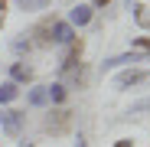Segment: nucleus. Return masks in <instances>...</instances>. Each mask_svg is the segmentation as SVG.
<instances>
[{
	"label": "nucleus",
	"instance_id": "f257e3e1",
	"mask_svg": "<svg viewBox=\"0 0 150 147\" xmlns=\"http://www.w3.org/2000/svg\"><path fill=\"white\" fill-rule=\"evenodd\" d=\"M117 88H131V85H150V72L147 69H127V72H121V75L114 79Z\"/></svg>",
	"mask_w": 150,
	"mask_h": 147
},
{
	"label": "nucleus",
	"instance_id": "f03ea898",
	"mask_svg": "<svg viewBox=\"0 0 150 147\" xmlns=\"http://www.w3.org/2000/svg\"><path fill=\"white\" fill-rule=\"evenodd\" d=\"M72 124V111H49L46 118V131H52V134H65Z\"/></svg>",
	"mask_w": 150,
	"mask_h": 147
},
{
	"label": "nucleus",
	"instance_id": "7ed1b4c3",
	"mask_svg": "<svg viewBox=\"0 0 150 147\" xmlns=\"http://www.w3.org/2000/svg\"><path fill=\"white\" fill-rule=\"evenodd\" d=\"M0 124H4L7 134H20V128H23V114L13 111V108H7V111H0Z\"/></svg>",
	"mask_w": 150,
	"mask_h": 147
},
{
	"label": "nucleus",
	"instance_id": "20e7f679",
	"mask_svg": "<svg viewBox=\"0 0 150 147\" xmlns=\"http://www.w3.org/2000/svg\"><path fill=\"white\" fill-rule=\"evenodd\" d=\"M52 26H56V20H42L39 26L33 30V36H36L33 43L36 46H49V43H52Z\"/></svg>",
	"mask_w": 150,
	"mask_h": 147
},
{
	"label": "nucleus",
	"instance_id": "39448f33",
	"mask_svg": "<svg viewBox=\"0 0 150 147\" xmlns=\"http://www.w3.org/2000/svg\"><path fill=\"white\" fill-rule=\"evenodd\" d=\"M75 39V30L69 26V23H59L56 20V26H52V43H62V46H69Z\"/></svg>",
	"mask_w": 150,
	"mask_h": 147
},
{
	"label": "nucleus",
	"instance_id": "423d86ee",
	"mask_svg": "<svg viewBox=\"0 0 150 147\" xmlns=\"http://www.w3.org/2000/svg\"><path fill=\"white\" fill-rule=\"evenodd\" d=\"M88 20H91V7H85V4L72 7V13H69V26H85Z\"/></svg>",
	"mask_w": 150,
	"mask_h": 147
},
{
	"label": "nucleus",
	"instance_id": "0eeeda50",
	"mask_svg": "<svg viewBox=\"0 0 150 147\" xmlns=\"http://www.w3.org/2000/svg\"><path fill=\"white\" fill-rule=\"evenodd\" d=\"M46 95H49V102H52V105H59V102H65L69 88H65V82H56V85H46Z\"/></svg>",
	"mask_w": 150,
	"mask_h": 147
},
{
	"label": "nucleus",
	"instance_id": "6e6552de",
	"mask_svg": "<svg viewBox=\"0 0 150 147\" xmlns=\"http://www.w3.org/2000/svg\"><path fill=\"white\" fill-rule=\"evenodd\" d=\"M10 75H13V82H30V79H33V69L23 65V62H16V65L10 69Z\"/></svg>",
	"mask_w": 150,
	"mask_h": 147
},
{
	"label": "nucleus",
	"instance_id": "1a4fd4ad",
	"mask_svg": "<svg viewBox=\"0 0 150 147\" xmlns=\"http://www.w3.org/2000/svg\"><path fill=\"white\" fill-rule=\"evenodd\" d=\"M16 95H20L16 82H4V85H0V102H13Z\"/></svg>",
	"mask_w": 150,
	"mask_h": 147
},
{
	"label": "nucleus",
	"instance_id": "9d476101",
	"mask_svg": "<svg viewBox=\"0 0 150 147\" xmlns=\"http://www.w3.org/2000/svg\"><path fill=\"white\" fill-rule=\"evenodd\" d=\"M137 59H140L137 53H131V56H114V59L105 62V69H114V65H124V62H137Z\"/></svg>",
	"mask_w": 150,
	"mask_h": 147
},
{
	"label": "nucleus",
	"instance_id": "9b49d317",
	"mask_svg": "<svg viewBox=\"0 0 150 147\" xmlns=\"http://www.w3.org/2000/svg\"><path fill=\"white\" fill-rule=\"evenodd\" d=\"M46 102H49L46 88H33V92H30V105H46Z\"/></svg>",
	"mask_w": 150,
	"mask_h": 147
},
{
	"label": "nucleus",
	"instance_id": "f8f14e48",
	"mask_svg": "<svg viewBox=\"0 0 150 147\" xmlns=\"http://www.w3.org/2000/svg\"><path fill=\"white\" fill-rule=\"evenodd\" d=\"M16 4H20L23 10H42V7L49 4V0H16Z\"/></svg>",
	"mask_w": 150,
	"mask_h": 147
},
{
	"label": "nucleus",
	"instance_id": "ddd939ff",
	"mask_svg": "<svg viewBox=\"0 0 150 147\" xmlns=\"http://www.w3.org/2000/svg\"><path fill=\"white\" fill-rule=\"evenodd\" d=\"M134 49H144V53H150V36H137V39H134Z\"/></svg>",
	"mask_w": 150,
	"mask_h": 147
},
{
	"label": "nucleus",
	"instance_id": "4468645a",
	"mask_svg": "<svg viewBox=\"0 0 150 147\" xmlns=\"http://www.w3.org/2000/svg\"><path fill=\"white\" fill-rule=\"evenodd\" d=\"M114 147H134V141H131V137H124V141H117Z\"/></svg>",
	"mask_w": 150,
	"mask_h": 147
},
{
	"label": "nucleus",
	"instance_id": "2eb2a0df",
	"mask_svg": "<svg viewBox=\"0 0 150 147\" xmlns=\"http://www.w3.org/2000/svg\"><path fill=\"white\" fill-rule=\"evenodd\" d=\"M111 4V0H95V7H108Z\"/></svg>",
	"mask_w": 150,
	"mask_h": 147
},
{
	"label": "nucleus",
	"instance_id": "dca6fc26",
	"mask_svg": "<svg viewBox=\"0 0 150 147\" xmlns=\"http://www.w3.org/2000/svg\"><path fill=\"white\" fill-rule=\"evenodd\" d=\"M144 108H150V102H140V105H137V111H144Z\"/></svg>",
	"mask_w": 150,
	"mask_h": 147
},
{
	"label": "nucleus",
	"instance_id": "f3484780",
	"mask_svg": "<svg viewBox=\"0 0 150 147\" xmlns=\"http://www.w3.org/2000/svg\"><path fill=\"white\" fill-rule=\"evenodd\" d=\"M4 10H7V4H4V0H0V16H4Z\"/></svg>",
	"mask_w": 150,
	"mask_h": 147
},
{
	"label": "nucleus",
	"instance_id": "a211bd4d",
	"mask_svg": "<svg viewBox=\"0 0 150 147\" xmlns=\"http://www.w3.org/2000/svg\"><path fill=\"white\" fill-rule=\"evenodd\" d=\"M75 147H85V141H82V137H79V144H75Z\"/></svg>",
	"mask_w": 150,
	"mask_h": 147
}]
</instances>
